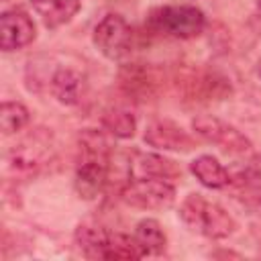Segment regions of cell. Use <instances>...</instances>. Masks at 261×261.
Masks as SVG:
<instances>
[{
  "mask_svg": "<svg viewBox=\"0 0 261 261\" xmlns=\"http://www.w3.org/2000/svg\"><path fill=\"white\" fill-rule=\"evenodd\" d=\"M110 147L100 130L84 128L77 137V161L73 186L80 198L94 200L108 181Z\"/></svg>",
  "mask_w": 261,
  "mask_h": 261,
  "instance_id": "1",
  "label": "cell"
},
{
  "mask_svg": "<svg viewBox=\"0 0 261 261\" xmlns=\"http://www.w3.org/2000/svg\"><path fill=\"white\" fill-rule=\"evenodd\" d=\"M179 220L196 234L212 241L226 239L234 232V218L216 202L204 198L202 194H188L179 204Z\"/></svg>",
  "mask_w": 261,
  "mask_h": 261,
  "instance_id": "2",
  "label": "cell"
},
{
  "mask_svg": "<svg viewBox=\"0 0 261 261\" xmlns=\"http://www.w3.org/2000/svg\"><path fill=\"white\" fill-rule=\"evenodd\" d=\"M120 198L130 208L165 210L175 202V188L163 177H130L120 190Z\"/></svg>",
  "mask_w": 261,
  "mask_h": 261,
  "instance_id": "3",
  "label": "cell"
},
{
  "mask_svg": "<svg viewBox=\"0 0 261 261\" xmlns=\"http://www.w3.org/2000/svg\"><path fill=\"white\" fill-rule=\"evenodd\" d=\"M94 47L110 61H120L130 53L133 31L120 14H106L92 33Z\"/></svg>",
  "mask_w": 261,
  "mask_h": 261,
  "instance_id": "4",
  "label": "cell"
},
{
  "mask_svg": "<svg viewBox=\"0 0 261 261\" xmlns=\"http://www.w3.org/2000/svg\"><path fill=\"white\" fill-rule=\"evenodd\" d=\"M53 153V139L47 128H37L16 143L8 153V165L16 173H35L41 169Z\"/></svg>",
  "mask_w": 261,
  "mask_h": 261,
  "instance_id": "5",
  "label": "cell"
},
{
  "mask_svg": "<svg viewBox=\"0 0 261 261\" xmlns=\"http://www.w3.org/2000/svg\"><path fill=\"white\" fill-rule=\"evenodd\" d=\"M192 128L194 133L212 143L218 145L220 149H224L226 153H249L251 151V141L232 124H228L226 120L214 116V114H198L192 118Z\"/></svg>",
  "mask_w": 261,
  "mask_h": 261,
  "instance_id": "6",
  "label": "cell"
},
{
  "mask_svg": "<svg viewBox=\"0 0 261 261\" xmlns=\"http://www.w3.org/2000/svg\"><path fill=\"white\" fill-rule=\"evenodd\" d=\"M153 22L157 29L165 31L177 39H194L206 27V16L200 8L190 4L163 6L153 12Z\"/></svg>",
  "mask_w": 261,
  "mask_h": 261,
  "instance_id": "7",
  "label": "cell"
},
{
  "mask_svg": "<svg viewBox=\"0 0 261 261\" xmlns=\"http://www.w3.org/2000/svg\"><path fill=\"white\" fill-rule=\"evenodd\" d=\"M37 37L33 18L22 8H10L0 16V49L10 53L31 45Z\"/></svg>",
  "mask_w": 261,
  "mask_h": 261,
  "instance_id": "8",
  "label": "cell"
},
{
  "mask_svg": "<svg viewBox=\"0 0 261 261\" xmlns=\"http://www.w3.org/2000/svg\"><path fill=\"white\" fill-rule=\"evenodd\" d=\"M143 139L149 147H155L161 151L188 153L194 149V139L179 124H175L173 120H167V118L149 122Z\"/></svg>",
  "mask_w": 261,
  "mask_h": 261,
  "instance_id": "9",
  "label": "cell"
},
{
  "mask_svg": "<svg viewBox=\"0 0 261 261\" xmlns=\"http://www.w3.org/2000/svg\"><path fill=\"white\" fill-rule=\"evenodd\" d=\"M53 98L63 106H75L86 92V77L73 67H59L49 82Z\"/></svg>",
  "mask_w": 261,
  "mask_h": 261,
  "instance_id": "10",
  "label": "cell"
},
{
  "mask_svg": "<svg viewBox=\"0 0 261 261\" xmlns=\"http://www.w3.org/2000/svg\"><path fill=\"white\" fill-rule=\"evenodd\" d=\"M130 177H163L171 179L181 173L175 161L157 155V153H135V157L128 163Z\"/></svg>",
  "mask_w": 261,
  "mask_h": 261,
  "instance_id": "11",
  "label": "cell"
},
{
  "mask_svg": "<svg viewBox=\"0 0 261 261\" xmlns=\"http://www.w3.org/2000/svg\"><path fill=\"white\" fill-rule=\"evenodd\" d=\"M75 247L88 259H106V247L110 241V230H106L98 222H82L73 234Z\"/></svg>",
  "mask_w": 261,
  "mask_h": 261,
  "instance_id": "12",
  "label": "cell"
},
{
  "mask_svg": "<svg viewBox=\"0 0 261 261\" xmlns=\"http://www.w3.org/2000/svg\"><path fill=\"white\" fill-rule=\"evenodd\" d=\"M33 10L41 16L47 29H59L69 22L82 8L80 0H31Z\"/></svg>",
  "mask_w": 261,
  "mask_h": 261,
  "instance_id": "13",
  "label": "cell"
},
{
  "mask_svg": "<svg viewBox=\"0 0 261 261\" xmlns=\"http://www.w3.org/2000/svg\"><path fill=\"white\" fill-rule=\"evenodd\" d=\"M190 171L202 186H206L210 190H222L230 184L228 169L212 155H198L190 163Z\"/></svg>",
  "mask_w": 261,
  "mask_h": 261,
  "instance_id": "14",
  "label": "cell"
},
{
  "mask_svg": "<svg viewBox=\"0 0 261 261\" xmlns=\"http://www.w3.org/2000/svg\"><path fill=\"white\" fill-rule=\"evenodd\" d=\"M102 128L106 133H110L112 137L116 139H130L137 130V118L130 110L126 108H120V106H112V108H106L102 112Z\"/></svg>",
  "mask_w": 261,
  "mask_h": 261,
  "instance_id": "15",
  "label": "cell"
},
{
  "mask_svg": "<svg viewBox=\"0 0 261 261\" xmlns=\"http://www.w3.org/2000/svg\"><path fill=\"white\" fill-rule=\"evenodd\" d=\"M135 239L143 247L145 255H161L165 251L167 239L161 224L155 218H143L135 226Z\"/></svg>",
  "mask_w": 261,
  "mask_h": 261,
  "instance_id": "16",
  "label": "cell"
},
{
  "mask_svg": "<svg viewBox=\"0 0 261 261\" xmlns=\"http://www.w3.org/2000/svg\"><path fill=\"white\" fill-rule=\"evenodd\" d=\"M145 257L143 247L139 245V241L135 239V234H124V232H110V241L106 247V259H124V261H133V259H141Z\"/></svg>",
  "mask_w": 261,
  "mask_h": 261,
  "instance_id": "17",
  "label": "cell"
},
{
  "mask_svg": "<svg viewBox=\"0 0 261 261\" xmlns=\"http://www.w3.org/2000/svg\"><path fill=\"white\" fill-rule=\"evenodd\" d=\"M29 120H31V114H29V108L22 102H12V100L2 102L0 126H2L4 135H14V133L22 130L29 124Z\"/></svg>",
  "mask_w": 261,
  "mask_h": 261,
  "instance_id": "18",
  "label": "cell"
},
{
  "mask_svg": "<svg viewBox=\"0 0 261 261\" xmlns=\"http://www.w3.org/2000/svg\"><path fill=\"white\" fill-rule=\"evenodd\" d=\"M257 65H259L257 69H259V75H261V59H259V63H257Z\"/></svg>",
  "mask_w": 261,
  "mask_h": 261,
  "instance_id": "19",
  "label": "cell"
},
{
  "mask_svg": "<svg viewBox=\"0 0 261 261\" xmlns=\"http://www.w3.org/2000/svg\"><path fill=\"white\" fill-rule=\"evenodd\" d=\"M255 2H257V6H259V8H261V0H255Z\"/></svg>",
  "mask_w": 261,
  "mask_h": 261,
  "instance_id": "20",
  "label": "cell"
}]
</instances>
